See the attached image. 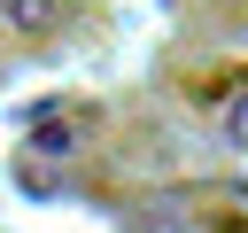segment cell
Listing matches in <instances>:
<instances>
[{
    "mask_svg": "<svg viewBox=\"0 0 248 233\" xmlns=\"http://www.w3.org/2000/svg\"><path fill=\"white\" fill-rule=\"evenodd\" d=\"M62 8H70V0H0V16H8L16 31H54Z\"/></svg>",
    "mask_w": 248,
    "mask_h": 233,
    "instance_id": "1",
    "label": "cell"
},
{
    "mask_svg": "<svg viewBox=\"0 0 248 233\" xmlns=\"http://www.w3.org/2000/svg\"><path fill=\"white\" fill-rule=\"evenodd\" d=\"M225 140H232V148H248V85L225 101Z\"/></svg>",
    "mask_w": 248,
    "mask_h": 233,
    "instance_id": "2",
    "label": "cell"
}]
</instances>
